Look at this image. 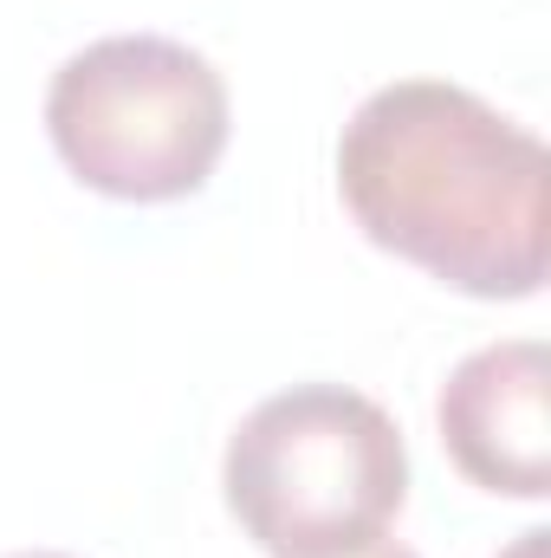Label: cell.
<instances>
[{"mask_svg": "<svg viewBox=\"0 0 551 558\" xmlns=\"http://www.w3.org/2000/svg\"><path fill=\"white\" fill-rule=\"evenodd\" d=\"M13 558H72V553H13Z\"/></svg>", "mask_w": 551, "mask_h": 558, "instance_id": "52a82bcc", "label": "cell"}, {"mask_svg": "<svg viewBox=\"0 0 551 558\" xmlns=\"http://www.w3.org/2000/svg\"><path fill=\"white\" fill-rule=\"evenodd\" d=\"M434 422L474 487L506 500L551 494V351L539 338H506L461 357L441 384Z\"/></svg>", "mask_w": 551, "mask_h": 558, "instance_id": "277c9868", "label": "cell"}, {"mask_svg": "<svg viewBox=\"0 0 551 558\" xmlns=\"http://www.w3.org/2000/svg\"><path fill=\"white\" fill-rule=\"evenodd\" d=\"M338 195L383 254L467 299L546 286V143L467 85L370 92L338 137Z\"/></svg>", "mask_w": 551, "mask_h": 558, "instance_id": "6da1fadb", "label": "cell"}, {"mask_svg": "<svg viewBox=\"0 0 551 558\" xmlns=\"http://www.w3.org/2000/svg\"><path fill=\"white\" fill-rule=\"evenodd\" d=\"M46 131L85 189L111 202H182L228 149V85L182 39L111 33L52 72Z\"/></svg>", "mask_w": 551, "mask_h": 558, "instance_id": "3957f363", "label": "cell"}, {"mask_svg": "<svg viewBox=\"0 0 551 558\" xmlns=\"http://www.w3.org/2000/svg\"><path fill=\"white\" fill-rule=\"evenodd\" d=\"M338 558H415L409 546H396V539H370V546H357V553H338Z\"/></svg>", "mask_w": 551, "mask_h": 558, "instance_id": "8992f818", "label": "cell"}, {"mask_svg": "<svg viewBox=\"0 0 551 558\" xmlns=\"http://www.w3.org/2000/svg\"><path fill=\"white\" fill-rule=\"evenodd\" d=\"M500 558H551V533H546V526H532V533H519Z\"/></svg>", "mask_w": 551, "mask_h": 558, "instance_id": "5b68a950", "label": "cell"}, {"mask_svg": "<svg viewBox=\"0 0 551 558\" xmlns=\"http://www.w3.org/2000/svg\"><path fill=\"white\" fill-rule=\"evenodd\" d=\"M228 513L273 558H338L390 533L409 500V448L383 403L344 384H292L234 428Z\"/></svg>", "mask_w": 551, "mask_h": 558, "instance_id": "7a4b0ae2", "label": "cell"}]
</instances>
